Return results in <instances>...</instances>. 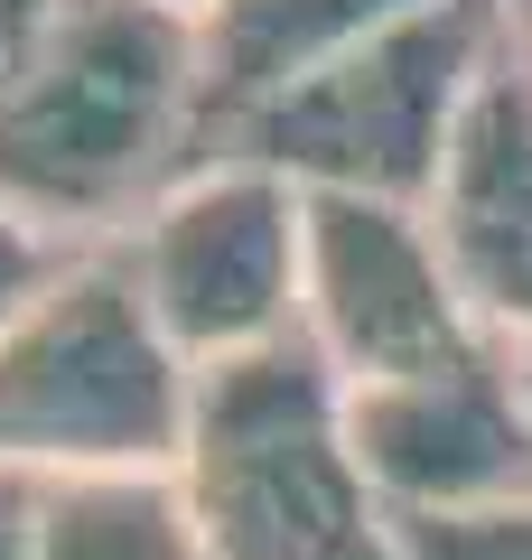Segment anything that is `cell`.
I'll return each mask as SVG.
<instances>
[{"instance_id": "cell-1", "label": "cell", "mask_w": 532, "mask_h": 560, "mask_svg": "<svg viewBox=\"0 0 532 560\" xmlns=\"http://www.w3.org/2000/svg\"><path fill=\"white\" fill-rule=\"evenodd\" d=\"M206 150L197 10L66 0L0 75V206L57 253H113Z\"/></svg>"}, {"instance_id": "cell-2", "label": "cell", "mask_w": 532, "mask_h": 560, "mask_svg": "<svg viewBox=\"0 0 532 560\" xmlns=\"http://www.w3.org/2000/svg\"><path fill=\"white\" fill-rule=\"evenodd\" d=\"M177 486L216 560H402L355 458V393L309 337L197 374Z\"/></svg>"}, {"instance_id": "cell-3", "label": "cell", "mask_w": 532, "mask_h": 560, "mask_svg": "<svg viewBox=\"0 0 532 560\" xmlns=\"http://www.w3.org/2000/svg\"><path fill=\"white\" fill-rule=\"evenodd\" d=\"M197 364L159 337L122 253H76L28 308L0 318V477L177 467Z\"/></svg>"}, {"instance_id": "cell-4", "label": "cell", "mask_w": 532, "mask_h": 560, "mask_svg": "<svg viewBox=\"0 0 532 560\" xmlns=\"http://www.w3.org/2000/svg\"><path fill=\"white\" fill-rule=\"evenodd\" d=\"M505 66H513V0H430L383 38H365L346 66L280 94L271 113L234 121L216 150L280 168L299 197L430 206L476 94Z\"/></svg>"}, {"instance_id": "cell-5", "label": "cell", "mask_w": 532, "mask_h": 560, "mask_svg": "<svg viewBox=\"0 0 532 560\" xmlns=\"http://www.w3.org/2000/svg\"><path fill=\"white\" fill-rule=\"evenodd\" d=\"M159 337L197 364H234L299 337V280H309V197L280 168L206 150L131 234L113 243Z\"/></svg>"}, {"instance_id": "cell-6", "label": "cell", "mask_w": 532, "mask_h": 560, "mask_svg": "<svg viewBox=\"0 0 532 560\" xmlns=\"http://www.w3.org/2000/svg\"><path fill=\"white\" fill-rule=\"evenodd\" d=\"M299 337L327 355L346 393L402 374H439L458 355H486L467 290L439 253L420 206L383 197H309V280H299Z\"/></svg>"}, {"instance_id": "cell-7", "label": "cell", "mask_w": 532, "mask_h": 560, "mask_svg": "<svg viewBox=\"0 0 532 560\" xmlns=\"http://www.w3.org/2000/svg\"><path fill=\"white\" fill-rule=\"evenodd\" d=\"M355 458L393 523H449L532 495V411L513 355H458L439 374L365 383L355 393Z\"/></svg>"}, {"instance_id": "cell-8", "label": "cell", "mask_w": 532, "mask_h": 560, "mask_svg": "<svg viewBox=\"0 0 532 560\" xmlns=\"http://www.w3.org/2000/svg\"><path fill=\"white\" fill-rule=\"evenodd\" d=\"M420 215H430L458 290H467L476 327L495 346H532V75H523V47L476 94Z\"/></svg>"}, {"instance_id": "cell-9", "label": "cell", "mask_w": 532, "mask_h": 560, "mask_svg": "<svg viewBox=\"0 0 532 560\" xmlns=\"http://www.w3.org/2000/svg\"><path fill=\"white\" fill-rule=\"evenodd\" d=\"M430 0H206L197 10V57H206V131L271 113L309 75L346 66L365 38L412 20Z\"/></svg>"}, {"instance_id": "cell-10", "label": "cell", "mask_w": 532, "mask_h": 560, "mask_svg": "<svg viewBox=\"0 0 532 560\" xmlns=\"http://www.w3.org/2000/svg\"><path fill=\"white\" fill-rule=\"evenodd\" d=\"M28 551L38 560H216L177 467H103V477L28 486Z\"/></svg>"}, {"instance_id": "cell-11", "label": "cell", "mask_w": 532, "mask_h": 560, "mask_svg": "<svg viewBox=\"0 0 532 560\" xmlns=\"http://www.w3.org/2000/svg\"><path fill=\"white\" fill-rule=\"evenodd\" d=\"M402 560H532V495L486 504V514H449V523H393Z\"/></svg>"}, {"instance_id": "cell-12", "label": "cell", "mask_w": 532, "mask_h": 560, "mask_svg": "<svg viewBox=\"0 0 532 560\" xmlns=\"http://www.w3.org/2000/svg\"><path fill=\"white\" fill-rule=\"evenodd\" d=\"M66 261H76V253H57L38 224H20L10 206H0V318H10V308H28L47 280L66 271Z\"/></svg>"}, {"instance_id": "cell-13", "label": "cell", "mask_w": 532, "mask_h": 560, "mask_svg": "<svg viewBox=\"0 0 532 560\" xmlns=\"http://www.w3.org/2000/svg\"><path fill=\"white\" fill-rule=\"evenodd\" d=\"M57 10H66V0H0V75H10V66L38 47V28L57 20Z\"/></svg>"}, {"instance_id": "cell-14", "label": "cell", "mask_w": 532, "mask_h": 560, "mask_svg": "<svg viewBox=\"0 0 532 560\" xmlns=\"http://www.w3.org/2000/svg\"><path fill=\"white\" fill-rule=\"evenodd\" d=\"M0 560H38L28 551V486L0 477Z\"/></svg>"}, {"instance_id": "cell-15", "label": "cell", "mask_w": 532, "mask_h": 560, "mask_svg": "<svg viewBox=\"0 0 532 560\" xmlns=\"http://www.w3.org/2000/svg\"><path fill=\"white\" fill-rule=\"evenodd\" d=\"M513 47H523V75H532V0H513Z\"/></svg>"}, {"instance_id": "cell-16", "label": "cell", "mask_w": 532, "mask_h": 560, "mask_svg": "<svg viewBox=\"0 0 532 560\" xmlns=\"http://www.w3.org/2000/svg\"><path fill=\"white\" fill-rule=\"evenodd\" d=\"M513 355V383H523V411H532V346H505Z\"/></svg>"}, {"instance_id": "cell-17", "label": "cell", "mask_w": 532, "mask_h": 560, "mask_svg": "<svg viewBox=\"0 0 532 560\" xmlns=\"http://www.w3.org/2000/svg\"><path fill=\"white\" fill-rule=\"evenodd\" d=\"M169 10H206V0H169Z\"/></svg>"}]
</instances>
